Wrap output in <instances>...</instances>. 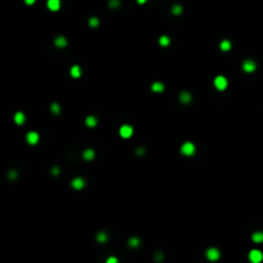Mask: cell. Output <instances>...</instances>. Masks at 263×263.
<instances>
[{
  "instance_id": "2e32d148",
  "label": "cell",
  "mask_w": 263,
  "mask_h": 263,
  "mask_svg": "<svg viewBox=\"0 0 263 263\" xmlns=\"http://www.w3.org/2000/svg\"><path fill=\"white\" fill-rule=\"evenodd\" d=\"M71 74H72V77L78 78L80 76H81V68H80L78 66H73L71 68Z\"/></svg>"
},
{
  "instance_id": "4316f807",
  "label": "cell",
  "mask_w": 263,
  "mask_h": 263,
  "mask_svg": "<svg viewBox=\"0 0 263 263\" xmlns=\"http://www.w3.org/2000/svg\"><path fill=\"white\" fill-rule=\"evenodd\" d=\"M117 262H118V259L114 258V257H109V258L107 259V263H117Z\"/></svg>"
},
{
  "instance_id": "ac0fdd59",
  "label": "cell",
  "mask_w": 263,
  "mask_h": 263,
  "mask_svg": "<svg viewBox=\"0 0 263 263\" xmlns=\"http://www.w3.org/2000/svg\"><path fill=\"white\" fill-rule=\"evenodd\" d=\"M96 240L99 241V243H105L107 240H108V235H107V232H104V231H100L98 235H96Z\"/></svg>"
},
{
  "instance_id": "52a82bcc",
  "label": "cell",
  "mask_w": 263,
  "mask_h": 263,
  "mask_svg": "<svg viewBox=\"0 0 263 263\" xmlns=\"http://www.w3.org/2000/svg\"><path fill=\"white\" fill-rule=\"evenodd\" d=\"M26 139H27V143L31 144V145H35V144L39 143V133L35 132V131H31L26 135Z\"/></svg>"
},
{
  "instance_id": "f546056e",
  "label": "cell",
  "mask_w": 263,
  "mask_h": 263,
  "mask_svg": "<svg viewBox=\"0 0 263 263\" xmlns=\"http://www.w3.org/2000/svg\"><path fill=\"white\" fill-rule=\"evenodd\" d=\"M145 2H146V0H137V3H139V4H144Z\"/></svg>"
},
{
  "instance_id": "484cf974",
  "label": "cell",
  "mask_w": 263,
  "mask_h": 263,
  "mask_svg": "<svg viewBox=\"0 0 263 263\" xmlns=\"http://www.w3.org/2000/svg\"><path fill=\"white\" fill-rule=\"evenodd\" d=\"M15 177H17V172H15V171H10V172H9V179L10 180H14Z\"/></svg>"
},
{
  "instance_id": "4fadbf2b",
  "label": "cell",
  "mask_w": 263,
  "mask_h": 263,
  "mask_svg": "<svg viewBox=\"0 0 263 263\" xmlns=\"http://www.w3.org/2000/svg\"><path fill=\"white\" fill-rule=\"evenodd\" d=\"M191 99H192V96L190 95V93H186V91H184V93H181L180 94V100L182 101V103H190L191 101Z\"/></svg>"
},
{
  "instance_id": "44dd1931",
  "label": "cell",
  "mask_w": 263,
  "mask_h": 263,
  "mask_svg": "<svg viewBox=\"0 0 263 263\" xmlns=\"http://www.w3.org/2000/svg\"><path fill=\"white\" fill-rule=\"evenodd\" d=\"M128 245L132 246V248H136V246L140 245V239H137V238H131L130 240H128Z\"/></svg>"
},
{
  "instance_id": "8992f818",
  "label": "cell",
  "mask_w": 263,
  "mask_h": 263,
  "mask_svg": "<svg viewBox=\"0 0 263 263\" xmlns=\"http://www.w3.org/2000/svg\"><path fill=\"white\" fill-rule=\"evenodd\" d=\"M207 258L211 261V262H214V261H217L218 258H219V250L217 249V248H209L208 250H207Z\"/></svg>"
},
{
  "instance_id": "30bf717a",
  "label": "cell",
  "mask_w": 263,
  "mask_h": 263,
  "mask_svg": "<svg viewBox=\"0 0 263 263\" xmlns=\"http://www.w3.org/2000/svg\"><path fill=\"white\" fill-rule=\"evenodd\" d=\"M55 46L57 48H61V49H63V48L67 46V39L64 36H58L55 39Z\"/></svg>"
},
{
  "instance_id": "ba28073f",
  "label": "cell",
  "mask_w": 263,
  "mask_h": 263,
  "mask_svg": "<svg viewBox=\"0 0 263 263\" xmlns=\"http://www.w3.org/2000/svg\"><path fill=\"white\" fill-rule=\"evenodd\" d=\"M85 186V180L82 177H76V179L72 180V187L76 190H81L82 187Z\"/></svg>"
},
{
  "instance_id": "5bb4252c",
  "label": "cell",
  "mask_w": 263,
  "mask_h": 263,
  "mask_svg": "<svg viewBox=\"0 0 263 263\" xmlns=\"http://www.w3.org/2000/svg\"><path fill=\"white\" fill-rule=\"evenodd\" d=\"M94 157H95V153H94L93 149H86L84 152V159L85 160H93Z\"/></svg>"
},
{
  "instance_id": "7a4b0ae2",
  "label": "cell",
  "mask_w": 263,
  "mask_h": 263,
  "mask_svg": "<svg viewBox=\"0 0 263 263\" xmlns=\"http://www.w3.org/2000/svg\"><path fill=\"white\" fill-rule=\"evenodd\" d=\"M227 85H228V82H227V78L225 77V76H217L216 78H214V86H216V89L217 90H225L227 87Z\"/></svg>"
},
{
  "instance_id": "7402d4cb",
  "label": "cell",
  "mask_w": 263,
  "mask_h": 263,
  "mask_svg": "<svg viewBox=\"0 0 263 263\" xmlns=\"http://www.w3.org/2000/svg\"><path fill=\"white\" fill-rule=\"evenodd\" d=\"M89 25H90V27H98V25H99V19L96 18V17H91L90 19H89Z\"/></svg>"
},
{
  "instance_id": "603a6c76",
  "label": "cell",
  "mask_w": 263,
  "mask_h": 263,
  "mask_svg": "<svg viewBox=\"0 0 263 263\" xmlns=\"http://www.w3.org/2000/svg\"><path fill=\"white\" fill-rule=\"evenodd\" d=\"M50 109H51V112L54 114H59V113H61V107H59V104H57V103H53L51 107H50Z\"/></svg>"
},
{
  "instance_id": "5b68a950",
  "label": "cell",
  "mask_w": 263,
  "mask_h": 263,
  "mask_svg": "<svg viewBox=\"0 0 263 263\" xmlns=\"http://www.w3.org/2000/svg\"><path fill=\"white\" fill-rule=\"evenodd\" d=\"M255 68H257V64H255L254 61H251V59H246V61H244V63H243V69H244L245 72L251 73V72L255 71Z\"/></svg>"
},
{
  "instance_id": "6da1fadb",
  "label": "cell",
  "mask_w": 263,
  "mask_h": 263,
  "mask_svg": "<svg viewBox=\"0 0 263 263\" xmlns=\"http://www.w3.org/2000/svg\"><path fill=\"white\" fill-rule=\"evenodd\" d=\"M249 261L251 263H261L263 261V253L258 249H253L249 253Z\"/></svg>"
},
{
  "instance_id": "277c9868",
  "label": "cell",
  "mask_w": 263,
  "mask_h": 263,
  "mask_svg": "<svg viewBox=\"0 0 263 263\" xmlns=\"http://www.w3.org/2000/svg\"><path fill=\"white\" fill-rule=\"evenodd\" d=\"M132 133H133V128H132L130 125H123V126L120 128V135H121L123 139L131 137Z\"/></svg>"
},
{
  "instance_id": "9a60e30c",
  "label": "cell",
  "mask_w": 263,
  "mask_h": 263,
  "mask_svg": "<svg viewBox=\"0 0 263 263\" xmlns=\"http://www.w3.org/2000/svg\"><path fill=\"white\" fill-rule=\"evenodd\" d=\"M152 90L154 91V93H162V91L164 90V85L162 82H154L152 85Z\"/></svg>"
},
{
  "instance_id": "9c48e42d",
  "label": "cell",
  "mask_w": 263,
  "mask_h": 263,
  "mask_svg": "<svg viewBox=\"0 0 263 263\" xmlns=\"http://www.w3.org/2000/svg\"><path fill=\"white\" fill-rule=\"evenodd\" d=\"M46 4H48V8L53 10V12H57L61 8V0H48Z\"/></svg>"
},
{
  "instance_id": "cb8c5ba5",
  "label": "cell",
  "mask_w": 263,
  "mask_h": 263,
  "mask_svg": "<svg viewBox=\"0 0 263 263\" xmlns=\"http://www.w3.org/2000/svg\"><path fill=\"white\" fill-rule=\"evenodd\" d=\"M172 13L175 15L181 14L182 13V7H181V5H173V7H172Z\"/></svg>"
},
{
  "instance_id": "7c38bea8",
  "label": "cell",
  "mask_w": 263,
  "mask_h": 263,
  "mask_svg": "<svg viewBox=\"0 0 263 263\" xmlns=\"http://www.w3.org/2000/svg\"><path fill=\"white\" fill-rule=\"evenodd\" d=\"M25 120H26V117H25V114L22 113V112H17V113L14 114V122L17 123V125H22V123H25Z\"/></svg>"
},
{
  "instance_id": "e0dca14e",
  "label": "cell",
  "mask_w": 263,
  "mask_h": 263,
  "mask_svg": "<svg viewBox=\"0 0 263 263\" xmlns=\"http://www.w3.org/2000/svg\"><path fill=\"white\" fill-rule=\"evenodd\" d=\"M219 48H221V50H223V51H228L231 49V42L228 40H223V41H221V44H219Z\"/></svg>"
},
{
  "instance_id": "d6986e66",
  "label": "cell",
  "mask_w": 263,
  "mask_h": 263,
  "mask_svg": "<svg viewBox=\"0 0 263 263\" xmlns=\"http://www.w3.org/2000/svg\"><path fill=\"white\" fill-rule=\"evenodd\" d=\"M96 123H98V120H96V117L90 116V117L86 118V125H87L89 127H94V126H96Z\"/></svg>"
},
{
  "instance_id": "f1b7e54d",
  "label": "cell",
  "mask_w": 263,
  "mask_h": 263,
  "mask_svg": "<svg viewBox=\"0 0 263 263\" xmlns=\"http://www.w3.org/2000/svg\"><path fill=\"white\" fill-rule=\"evenodd\" d=\"M25 3H26V4H28V5H32V4L35 3V0H25Z\"/></svg>"
},
{
  "instance_id": "3957f363",
  "label": "cell",
  "mask_w": 263,
  "mask_h": 263,
  "mask_svg": "<svg viewBox=\"0 0 263 263\" xmlns=\"http://www.w3.org/2000/svg\"><path fill=\"white\" fill-rule=\"evenodd\" d=\"M181 153L184 154V155H187V157H190V155H192L195 153V145L192 143H190V141H187V143H185L184 145L181 146Z\"/></svg>"
},
{
  "instance_id": "8fae6325",
  "label": "cell",
  "mask_w": 263,
  "mask_h": 263,
  "mask_svg": "<svg viewBox=\"0 0 263 263\" xmlns=\"http://www.w3.org/2000/svg\"><path fill=\"white\" fill-rule=\"evenodd\" d=\"M251 240L257 244L263 243V232L262 231H255L253 235H251Z\"/></svg>"
},
{
  "instance_id": "ffe728a7",
  "label": "cell",
  "mask_w": 263,
  "mask_h": 263,
  "mask_svg": "<svg viewBox=\"0 0 263 263\" xmlns=\"http://www.w3.org/2000/svg\"><path fill=\"white\" fill-rule=\"evenodd\" d=\"M169 42H171V40H169V37H168V36H160V39H159V44L162 45V46H168V45H169Z\"/></svg>"
},
{
  "instance_id": "d4e9b609",
  "label": "cell",
  "mask_w": 263,
  "mask_h": 263,
  "mask_svg": "<svg viewBox=\"0 0 263 263\" xmlns=\"http://www.w3.org/2000/svg\"><path fill=\"white\" fill-rule=\"evenodd\" d=\"M120 5H121V3L118 2V0H110V2H109V7H110V8H113V9L118 8Z\"/></svg>"
},
{
  "instance_id": "83f0119b",
  "label": "cell",
  "mask_w": 263,
  "mask_h": 263,
  "mask_svg": "<svg viewBox=\"0 0 263 263\" xmlns=\"http://www.w3.org/2000/svg\"><path fill=\"white\" fill-rule=\"evenodd\" d=\"M59 172H61V171H59L58 167H54V168H53V175H58Z\"/></svg>"
}]
</instances>
